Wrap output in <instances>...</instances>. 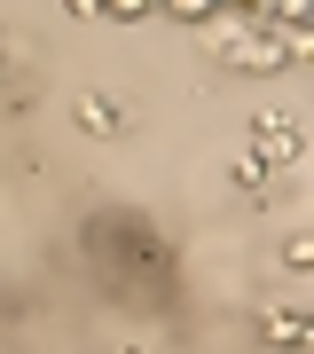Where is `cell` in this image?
Listing matches in <instances>:
<instances>
[{
	"label": "cell",
	"instance_id": "6da1fadb",
	"mask_svg": "<svg viewBox=\"0 0 314 354\" xmlns=\"http://www.w3.org/2000/svg\"><path fill=\"white\" fill-rule=\"evenodd\" d=\"M79 127H87V134H118V111L102 95H87V102H79Z\"/></svg>",
	"mask_w": 314,
	"mask_h": 354
},
{
	"label": "cell",
	"instance_id": "7a4b0ae2",
	"mask_svg": "<svg viewBox=\"0 0 314 354\" xmlns=\"http://www.w3.org/2000/svg\"><path fill=\"white\" fill-rule=\"evenodd\" d=\"M110 8H118V16H134V8H150V0H110Z\"/></svg>",
	"mask_w": 314,
	"mask_h": 354
}]
</instances>
